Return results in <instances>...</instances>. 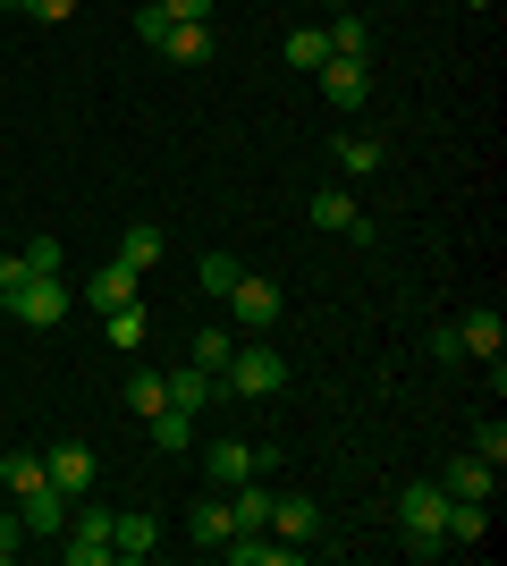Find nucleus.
<instances>
[{"mask_svg":"<svg viewBox=\"0 0 507 566\" xmlns=\"http://www.w3.org/2000/svg\"><path fill=\"white\" fill-rule=\"evenodd\" d=\"M220 558H229V566H288L296 549H288V542H263V533H229V542H220Z\"/></svg>","mask_w":507,"mask_h":566,"instance_id":"4468645a","label":"nucleus"},{"mask_svg":"<svg viewBox=\"0 0 507 566\" xmlns=\"http://www.w3.org/2000/svg\"><path fill=\"white\" fill-rule=\"evenodd\" d=\"M305 212H314V229H330V237H347V229H356V195H347V187H321V195H314V203H305Z\"/></svg>","mask_w":507,"mask_h":566,"instance_id":"aec40b11","label":"nucleus"},{"mask_svg":"<svg viewBox=\"0 0 507 566\" xmlns=\"http://www.w3.org/2000/svg\"><path fill=\"white\" fill-rule=\"evenodd\" d=\"M110 322V347H145V305H119V313H102Z\"/></svg>","mask_w":507,"mask_h":566,"instance_id":"c756f323","label":"nucleus"},{"mask_svg":"<svg viewBox=\"0 0 507 566\" xmlns=\"http://www.w3.org/2000/svg\"><path fill=\"white\" fill-rule=\"evenodd\" d=\"M212 398H220V380L203 373V364H178V373H169V406H187V415H194V406H212Z\"/></svg>","mask_w":507,"mask_h":566,"instance_id":"6ab92c4d","label":"nucleus"},{"mask_svg":"<svg viewBox=\"0 0 507 566\" xmlns=\"http://www.w3.org/2000/svg\"><path fill=\"white\" fill-rule=\"evenodd\" d=\"M18 549H25V516H18V507H0V566H18Z\"/></svg>","mask_w":507,"mask_h":566,"instance_id":"2f4dec72","label":"nucleus"},{"mask_svg":"<svg viewBox=\"0 0 507 566\" xmlns=\"http://www.w3.org/2000/svg\"><path fill=\"white\" fill-rule=\"evenodd\" d=\"M136 280H145V271L110 262V271H94V280H85V305H94V313H119V305H136Z\"/></svg>","mask_w":507,"mask_h":566,"instance_id":"9d476101","label":"nucleus"},{"mask_svg":"<svg viewBox=\"0 0 507 566\" xmlns=\"http://www.w3.org/2000/svg\"><path fill=\"white\" fill-rule=\"evenodd\" d=\"M229 516H237V533H271V491L245 473V482H229Z\"/></svg>","mask_w":507,"mask_h":566,"instance_id":"f8f14e48","label":"nucleus"},{"mask_svg":"<svg viewBox=\"0 0 507 566\" xmlns=\"http://www.w3.org/2000/svg\"><path fill=\"white\" fill-rule=\"evenodd\" d=\"M321 9H356V0H321Z\"/></svg>","mask_w":507,"mask_h":566,"instance_id":"ea45409f","label":"nucleus"},{"mask_svg":"<svg viewBox=\"0 0 507 566\" xmlns=\"http://www.w3.org/2000/svg\"><path fill=\"white\" fill-rule=\"evenodd\" d=\"M220 389H237V398H279V389H288V355L271 347L263 331L237 338V347H229V364H220Z\"/></svg>","mask_w":507,"mask_h":566,"instance_id":"f257e3e1","label":"nucleus"},{"mask_svg":"<svg viewBox=\"0 0 507 566\" xmlns=\"http://www.w3.org/2000/svg\"><path fill=\"white\" fill-rule=\"evenodd\" d=\"M203 473H212L220 491H229V482H245V473H254V449H245V440H212V457H203Z\"/></svg>","mask_w":507,"mask_h":566,"instance_id":"4be33fe9","label":"nucleus"},{"mask_svg":"<svg viewBox=\"0 0 507 566\" xmlns=\"http://www.w3.org/2000/svg\"><path fill=\"white\" fill-rule=\"evenodd\" d=\"M398 524H406V549L414 558H440V524H448V491H440V482H406V491H398Z\"/></svg>","mask_w":507,"mask_h":566,"instance_id":"7ed1b4c3","label":"nucleus"},{"mask_svg":"<svg viewBox=\"0 0 507 566\" xmlns=\"http://www.w3.org/2000/svg\"><path fill=\"white\" fill-rule=\"evenodd\" d=\"M220 305L237 313V331H279V313H288V296H279V287H271V280H254V271H245V280L229 287Z\"/></svg>","mask_w":507,"mask_h":566,"instance_id":"39448f33","label":"nucleus"},{"mask_svg":"<svg viewBox=\"0 0 507 566\" xmlns=\"http://www.w3.org/2000/svg\"><path fill=\"white\" fill-rule=\"evenodd\" d=\"M152 542H161L152 516H110V558H152Z\"/></svg>","mask_w":507,"mask_h":566,"instance_id":"a211bd4d","label":"nucleus"},{"mask_svg":"<svg viewBox=\"0 0 507 566\" xmlns=\"http://www.w3.org/2000/svg\"><path fill=\"white\" fill-rule=\"evenodd\" d=\"M271 542H321V507L305 491H288V499H271Z\"/></svg>","mask_w":507,"mask_h":566,"instance_id":"6e6552de","label":"nucleus"},{"mask_svg":"<svg viewBox=\"0 0 507 566\" xmlns=\"http://www.w3.org/2000/svg\"><path fill=\"white\" fill-rule=\"evenodd\" d=\"M18 280H25V262H18V254H0V305H9V287H18Z\"/></svg>","mask_w":507,"mask_h":566,"instance_id":"58836bf2","label":"nucleus"},{"mask_svg":"<svg viewBox=\"0 0 507 566\" xmlns=\"http://www.w3.org/2000/svg\"><path fill=\"white\" fill-rule=\"evenodd\" d=\"M25 271H60V262H68V254H60V237H34V245H25Z\"/></svg>","mask_w":507,"mask_h":566,"instance_id":"f704fd0d","label":"nucleus"},{"mask_svg":"<svg viewBox=\"0 0 507 566\" xmlns=\"http://www.w3.org/2000/svg\"><path fill=\"white\" fill-rule=\"evenodd\" d=\"M474 457H490V465H507V431H499V423H483V431H474Z\"/></svg>","mask_w":507,"mask_h":566,"instance_id":"e433bc0d","label":"nucleus"},{"mask_svg":"<svg viewBox=\"0 0 507 566\" xmlns=\"http://www.w3.org/2000/svg\"><path fill=\"white\" fill-rule=\"evenodd\" d=\"M169 60H212V25H169Z\"/></svg>","mask_w":507,"mask_h":566,"instance_id":"bb28decb","label":"nucleus"},{"mask_svg":"<svg viewBox=\"0 0 507 566\" xmlns=\"http://www.w3.org/2000/svg\"><path fill=\"white\" fill-rule=\"evenodd\" d=\"M432 482H440V491H448V499H490V491H499V465L465 449V457H448V465H440Z\"/></svg>","mask_w":507,"mask_h":566,"instance_id":"0eeeda50","label":"nucleus"},{"mask_svg":"<svg viewBox=\"0 0 507 566\" xmlns=\"http://www.w3.org/2000/svg\"><path fill=\"white\" fill-rule=\"evenodd\" d=\"M194 280H203V296H229V287L245 280V262L237 254H203V262H194Z\"/></svg>","mask_w":507,"mask_h":566,"instance_id":"393cba45","label":"nucleus"},{"mask_svg":"<svg viewBox=\"0 0 507 566\" xmlns=\"http://www.w3.org/2000/svg\"><path fill=\"white\" fill-rule=\"evenodd\" d=\"M9 313H18L25 331H60V322L76 313V287L60 280V271H25V280L9 287Z\"/></svg>","mask_w":507,"mask_h":566,"instance_id":"f03ea898","label":"nucleus"},{"mask_svg":"<svg viewBox=\"0 0 507 566\" xmlns=\"http://www.w3.org/2000/svg\"><path fill=\"white\" fill-rule=\"evenodd\" d=\"M229 347H237V338H220V331H203V338H194V347H187V364H203V373L220 380V364H229Z\"/></svg>","mask_w":507,"mask_h":566,"instance_id":"7c9ffc66","label":"nucleus"},{"mask_svg":"<svg viewBox=\"0 0 507 566\" xmlns=\"http://www.w3.org/2000/svg\"><path fill=\"white\" fill-rule=\"evenodd\" d=\"M0 482H9V491H43V482H51V473H43V457H0Z\"/></svg>","mask_w":507,"mask_h":566,"instance_id":"cd10ccee","label":"nucleus"},{"mask_svg":"<svg viewBox=\"0 0 507 566\" xmlns=\"http://www.w3.org/2000/svg\"><path fill=\"white\" fill-rule=\"evenodd\" d=\"M187 533H194L203 549H220L229 533H237V516H229V499H194V507H187Z\"/></svg>","mask_w":507,"mask_h":566,"instance_id":"dca6fc26","label":"nucleus"},{"mask_svg":"<svg viewBox=\"0 0 507 566\" xmlns=\"http://www.w3.org/2000/svg\"><path fill=\"white\" fill-rule=\"evenodd\" d=\"M0 9H25V0H0Z\"/></svg>","mask_w":507,"mask_h":566,"instance_id":"a19ab883","label":"nucleus"},{"mask_svg":"<svg viewBox=\"0 0 507 566\" xmlns=\"http://www.w3.org/2000/svg\"><path fill=\"white\" fill-rule=\"evenodd\" d=\"M68 566H110V507H68V542H60Z\"/></svg>","mask_w":507,"mask_h":566,"instance_id":"20e7f679","label":"nucleus"},{"mask_svg":"<svg viewBox=\"0 0 507 566\" xmlns=\"http://www.w3.org/2000/svg\"><path fill=\"white\" fill-rule=\"evenodd\" d=\"M288 60H296V69H321V60H330V34H321V25H296V34H288Z\"/></svg>","mask_w":507,"mask_h":566,"instance_id":"c85d7f7f","label":"nucleus"},{"mask_svg":"<svg viewBox=\"0 0 507 566\" xmlns=\"http://www.w3.org/2000/svg\"><path fill=\"white\" fill-rule=\"evenodd\" d=\"M321 94H330V111H363V102H372V69H363V60H321Z\"/></svg>","mask_w":507,"mask_h":566,"instance_id":"423d86ee","label":"nucleus"},{"mask_svg":"<svg viewBox=\"0 0 507 566\" xmlns=\"http://www.w3.org/2000/svg\"><path fill=\"white\" fill-rule=\"evenodd\" d=\"M127 406H136V415H161L169 406V373L161 364H136V373H127Z\"/></svg>","mask_w":507,"mask_h":566,"instance_id":"412c9836","label":"nucleus"},{"mask_svg":"<svg viewBox=\"0 0 507 566\" xmlns=\"http://www.w3.org/2000/svg\"><path fill=\"white\" fill-rule=\"evenodd\" d=\"M321 34H330V51H338V60H363V51H372V34H363V18H356V9H330V25H321Z\"/></svg>","mask_w":507,"mask_h":566,"instance_id":"5701e85b","label":"nucleus"},{"mask_svg":"<svg viewBox=\"0 0 507 566\" xmlns=\"http://www.w3.org/2000/svg\"><path fill=\"white\" fill-rule=\"evenodd\" d=\"M161 9H169V25H212L220 0H161Z\"/></svg>","mask_w":507,"mask_h":566,"instance_id":"72a5a7b5","label":"nucleus"},{"mask_svg":"<svg viewBox=\"0 0 507 566\" xmlns=\"http://www.w3.org/2000/svg\"><path fill=\"white\" fill-rule=\"evenodd\" d=\"M457 338H465V355H483V364H499V347H507V322H499V313H465V322H457Z\"/></svg>","mask_w":507,"mask_h":566,"instance_id":"ddd939ff","label":"nucleus"},{"mask_svg":"<svg viewBox=\"0 0 507 566\" xmlns=\"http://www.w3.org/2000/svg\"><path fill=\"white\" fill-rule=\"evenodd\" d=\"M145 423H152V449H161V457L194 449V415H187V406H161V415H145Z\"/></svg>","mask_w":507,"mask_h":566,"instance_id":"f3484780","label":"nucleus"},{"mask_svg":"<svg viewBox=\"0 0 507 566\" xmlns=\"http://www.w3.org/2000/svg\"><path fill=\"white\" fill-rule=\"evenodd\" d=\"M490 533V499H448V524H440V542L457 549V542H483Z\"/></svg>","mask_w":507,"mask_h":566,"instance_id":"2eb2a0df","label":"nucleus"},{"mask_svg":"<svg viewBox=\"0 0 507 566\" xmlns=\"http://www.w3.org/2000/svg\"><path fill=\"white\" fill-rule=\"evenodd\" d=\"M389 153H381V136H338V169H356V178H372Z\"/></svg>","mask_w":507,"mask_h":566,"instance_id":"a878e982","label":"nucleus"},{"mask_svg":"<svg viewBox=\"0 0 507 566\" xmlns=\"http://www.w3.org/2000/svg\"><path fill=\"white\" fill-rule=\"evenodd\" d=\"M119 262H127V271H152V262H161V229H152V220H136V229L119 237Z\"/></svg>","mask_w":507,"mask_h":566,"instance_id":"b1692460","label":"nucleus"},{"mask_svg":"<svg viewBox=\"0 0 507 566\" xmlns=\"http://www.w3.org/2000/svg\"><path fill=\"white\" fill-rule=\"evenodd\" d=\"M136 34H145V43H152V51H161V43H169V9H161V0H145V9H136Z\"/></svg>","mask_w":507,"mask_h":566,"instance_id":"473e14b6","label":"nucleus"},{"mask_svg":"<svg viewBox=\"0 0 507 566\" xmlns=\"http://www.w3.org/2000/svg\"><path fill=\"white\" fill-rule=\"evenodd\" d=\"M25 18H43V25H60V18H76V0H25Z\"/></svg>","mask_w":507,"mask_h":566,"instance_id":"4c0bfd02","label":"nucleus"},{"mask_svg":"<svg viewBox=\"0 0 507 566\" xmlns=\"http://www.w3.org/2000/svg\"><path fill=\"white\" fill-rule=\"evenodd\" d=\"M68 507H76V499H68V491H51V482H43V491H25V499H18L25 533H68Z\"/></svg>","mask_w":507,"mask_h":566,"instance_id":"9b49d317","label":"nucleus"},{"mask_svg":"<svg viewBox=\"0 0 507 566\" xmlns=\"http://www.w3.org/2000/svg\"><path fill=\"white\" fill-rule=\"evenodd\" d=\"M43 473H51V491L85 499V491H94V449H85V440H60V449L43 457Z\"/></svg>","mask_w":507,"mask_h":566,"instance_id":"1a4fd4ad","label":"nucleus"},{"mask_svg":"<svg viewBox=\"0 0 507 566\" xmlns=\"http://www.w3.org/2000/svg\"><path fill=\"white\" fill-rule=\"evenodd\" d=\"M423 347H432V364H457V355H465V338H457V322H448V331H432Z\"/></svg>","mask_w":507,"mask_h":566,"instance_id":"c9c22d12","label":"nucleus"}]
</instances>
